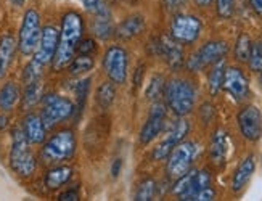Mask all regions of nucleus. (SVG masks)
<instances>
[{
	"label": "nucleus",
	"mask_w": 262,
	"mask_h": 201,
	"mask_svg": "<svg viewBox=\"0 0 262 201\" xmlns=\"http://www.w3.org/2000/svg\"><path fill=\"white\" fill-rule=\"evenodd\" d=\"M82 32L84 21L81 15L76 12H68L61 19L58 49H56V53L52 61L55 71H63L74 60L77 53V46L82 39Z\"/></svg>",
	"instance_id": "f257e3e1"
},
{
	"label": "nucleus",
	"mask_w": 262,
	"mask_h": 201,
	"mask_svg": "<svg viewBox=\"0 0 262 201\" xmlns=\"http://www.w3.org/2000/svg\"><path fill=\"white\" fill-rule=\"evenodd\" d=\"M76 136L73 130H60L45 142L40 151V158L45 164H60L71 160L76 153Z\"/></svg>",
	"instance_id": "f03ea898"
},
{
	"label": "nucleus",
	"mask_w": 262,
	"mask_h": 201,
	"mask_svg": "<svg viewBox=\"0 0 262 201\" xmlns=\"http://www.w3.org/2000/svg\"><path fill=\"white\" fill-rule=\"evenodd\" d=\"M167 106L174 111L177 116H185L195 108L196 91L190 81L185 79H172L164 87Z\"/></svg>",
	"instance_id": "7ed1b4c3"
},
{
	"label": "nucleus",
	"mask_w": 262,
	"mask_h": 201,
	"mask_svg": "<svg viewBox=\"0 0 262 201\" xmlns=\"http://www.w3.org/2000/svg\"><path fill=\"white\" fill-rule=\"evenodd\" d=\"M29 142L23 129H15L11 136V150H10V166L18 175L29 177L37 167L36 156L29 148Z\"/></svg>",
	"instance_id": "20e7f679"
},
{
	"label": "nucleus",
	"mask_w": 262,
	"mask_h": 201,
	"mask_svg": "<svg viewBox=\"0 0 262 201\" xmlns=\"http://www.w3.org/2000/svg\"><path fill=\"white\" fill-rule=\"evenodd\" d=\"M76 105L70 98L56 95V94H47L42 97V113L40 118L47 129L55 127L60 122L70 119L74 115Z\"/></svg>",
	"instance_id": "39448f33"
},
{
	"label": "nucleus",
	"mask_w": 262,
	"mask_h": 201,
	"mask_svg": "<svg viewBox=\"0 0 262 201\" xmlns=\"http://www.w3.org/2000/svg\"><path fill=\"white\" fill-rule=\"evenodd\" d=\"M42 34V26H40V15L37 10L29 8L23 16V23L19 28L18 34V50L25 55V57H31L36 52L39 40Z\"/></svg>",
	"instance_id": "423d86ee"
},
{
	"label": "nucleus",
	"mask_w": 262,
	"mask_h": 201,
	"mask_svg": "<svg viewBox=\"0 0 262 201\" xmlns=\"http://www.w3.org/2000/svg\"><path fill=\"white\" fill-rule=\"evenodd\" d=\"M211 187V174L208 171H187L177 178L172 192L184 201H195L201 190Z\"/></svg>",
	"instance_id": "0eeeda50"
},
{
	"label": "nucleus",
	"mask_w": 262,
	"mask_h": 201,
	"mask_svg": "<svg viewBox=\"0 0 262 201\" xmlns=\"http://www.w3.org/2000/svg\"><path fill=\"white\" fill-rule=\"evenodd\" d=\"M198 147L193 142H180L172 148L167 156V175L172 178H179L184 175L196 158Z\"/></svg>",
	"instance_id": "6e6552de"
},
{
	"label": "nucleus",
	"mask_w": 262,
	"mask_h": 201,
	"mask_svg": "<svg viewBox=\"0 0 262 201\" xmlns=\"http://www.w3.org/2000/svg\"><path fill=\"white\" fill-rule=\"evenodd\" d=\"M227 52H229V46L222 40H211L204 43L201 49H198L191 55L187 61V68L190 71H201L208 66L217 63L225 58Z\"/></svg>",
	"instance_id": "1a4fd4ad"
},
{
	"label": "nucleus",
	"mask_w": 262,
	"mask_h": 201,
	"mask_svg": "<svg viewBox=\"0 0 262 201\" xmlns=\"http://www.w3.org/2000/svg\"><path fill=\"white\" fill-rule=\"evenodd\" d=\"M201 29L203 25L196 16L180 13L176 15L170 23V36L179 43H193L198 40Z\"/></svg>",
	"instance_id": "9d476101"
},
{
	"label": "nucleus",
	"mask_w": 262,
	"mask_h": 201,
	"mask_svg": "<svg viewBox=\"0 0 262 201\" xmlns=\"http://www.w3.org/2000/svg\"><path fill=\"white\" fill-rule=\"evenodd\" d=\"M103 68L110 77V81H113L115 84H124L127 79L129 70L127 52L118 46L108 49L103 57Z\"/></svg>",
	"instance_id": "9b49d317"
},
{
	"label": "nucleus",
	"mask_w": 262,
	"mask_h": 201,
	"mask_svg": "<svg viewBox=\"0 0 262 201\" xmlns=\"http://www.w3.org/2000/svg\"><path fill=\"white\" fill-rule=\"evenodd\" d=\"M242 136L249 142H257L262 137V113L254 105L245 106L236 116Z\"/></svg>",
	"instance_id": "f8f14e48"
},
{
	"label": "nucleus",
	"mask_w": 262,
	"mask_h": 201,
	"mask_svg": "<svg viewBox=\"0 0 262 201\" xmlns=\"http://www.w3.org/2000/svg\"><path fill=\"white\" fill-rule=\"evenodd\" d=\"M58 37H60V31L55 26L42 28L39 46L36 52H34V60L40 63L42 66L52 63L56 53V49H58Z\"/></svg>",
	"instance_id": "ddd939ff"
},
{
	"label": "nucleus",
	"mask_w": 262,
	"mask_h": 201,
	"mask_svg": "<svg viewBox=\"0 0 262 201\" xmlns=\"http://www.w3.org/2000/svg\"><path fill=\"white\" fill-rule=\"evenodd\" d=\"M222 88H225V92L232 98H235L236 102H243V100H246L249 95L248 77L245 76V73L240 68H235V66L225 68Z\"/></svg>",
	"instance_id": "4468645a"
},
{
	"label": "nucleus",
	"mask_w": 262,
	"mask_h": 201,
	"mask_svg": "<svg viewBox=\"0 0 262 201\" xmlns=\"http://www.w3.org/2000/svg\"><path fill=\"white\" fill-rule=\"evenodd\" d=\"M164 124H166V106L158 100V102H153L150 116H148L146 122L142 127L140 142L143 145L151 143L159 133H161V130L164 129Z\"/></svg>",
	"instance_id": "2eb2a0df"
},
{
	"label": "nucleus",
	"mask_w": 262,
	"mask_h": 201,
	"mask_svg": "<svg viewBox=\"0 0 262 201\" xmlns=\"http://www.w3.org/2000/svg\"><path fill=\"white\" fill-rule=\"evenodd\" d=\"M156 53L164 57L167 64L172 70H179L182 63H184V50H182L180 43L172 39V36H161L155 40Z\"/></svg>",
	"instance_id": "dca6fc26"
},
{
	"label": "nucleus",
	"mask_w": 262,
	"mask_h": 201,
	"mask_svg": "<svg viewBox=\"0 0 262 201\" xmlns=\"http://www.w3.org/2000/svg\"><path fill=\"white\" fill-rule=\"evenodd\" d=\"M229 153H230V137L227 136V132L217 130L212 136L211 147H209L211 161L217 166H222L227 161V158H229Z\"/></svg>",
	"instance_id": "f3484780"
},
{
	"label": "nucleus",
	"mask_w": 262,
	"mask_h": 201,
	"mask_svg": "<svg viewBox=\"0 0 262 201\" xmlns=\"http://www.w3.org/2000/svg\"><path fill=\"white\" fill-rule=\"evenodd\" d=\"M23 132H25V136L31 145H39L45 140L47 127H45L43 121L39 115L29 113L25 118V122H23Z\"/></svg>",
	"instance_id": "a211bd4d"
},
{
	"label": "nucleus",
	"mask_w": 262,
	"mask_h": 201,
	"mask_svg": "<svg viewBox=\"0 0 262 201\" xmlns=\"http://www.w3.org/2000/svg\"><path fill=\"white\" fill-rule=\"evenodd\" d=\"M256 169V161H254V156L249 154L246 158L238 164L236 171L232 177V188L233 192H240V190L245 188V185L249 182V178L253 177Z\"/></svg>",
	"instance_id": "6ab92c4d"
},
{
	"label": "nucleus",
	"mask_w": 262,
	"mask_h": 201,
	"mask_svg": "<svg viewBox=\"0 0 262 201\" xmlns=\"http://www.w3.org/2000/svg\"><path fill=\"white\" fill-rule=\"evenodd\" d=\"M73 167L70 166H55L52 167L50 171H47L43 177V182H45V187L49 190H58L61 188L64 184L70 182V178L73 177Z\"/></svg>",
	"instance_id": "aec40b11"
},
{
	"label": "nucleus",
	"mask_w": 262,
	"mask_h": 201,
	"mask_svg": "<svg viewBox=\"0 0 262 201\" xmlns=\"http://www.w3.org/2000/svg\"><path fill=\"white\" fill-rule=\"evenodd\" d=\"M145 29V19L140 15H132L129 18H126L122 23L115 29V34L119 39H132L135 36H139L140 32Z\"/></svg>",
	"instance_id": "412c9836"
},
{
	"label": "nucleus",
	"mask_w": 262,
	"mask_h": 201,
	"mask_svg": "<svg viewBox=\"0 0 262 201\" xmlns=\"http://www.w3.org/2000/svg\"><path fill=\"white\" fill-rule=\"evenodd\" d=\"M16 50V40L11 34H5L0 39V79L7 74L11 61L15 57Z\"/></svg>",
	"instance_id": "4be33fe9"
},
{
	"label": "nucleus",
	"mask_w": 262,
	"mask_h": 201,
	"mask_svg": "<svg viewBox=\"0 0 262 201\" xmlns=\"http://www.w3.org/2000/svg\"><path fill=\"white\" fill-rule=\"evenodd\" d=\"M19 100V87L15 82H5L0 88V109L11 111Z\"/></svg>",
	"instance_id": "5701e85b"
},
{
	"label": "nucleus",
	"mask_w": 262,
	"mask_h": 201,
	"mask_svg": "<svg viewBox=\"0 0 262 201\" xmlns=\"http://www.w3.org/2000/svg\"><path fill=\"white\" fill-rule=\"evenodd\" d=\"M92 31L98 39H108L115 34V28L111 23V13L105 15H95L94 23H92Z\"/></svg>",
	"instance_id": "b1692460"
},
{
	"label": "nucleus",
	"mask_w": 262,
	"mask_h": 201,
	"mask_svg": "<svg viewBox=\"0 0 262 201\" xmlns=\"http://www.w3.org/2000/svg\"><path fill=\"white\" fill-rule=\"evenodd\" d=\"M42 100V82L34 81L31 84H26V91L25 95H23V108L29 109L34 105H37Z\"/></svg>",
	"instance_id": "393cba45"
},
{
	"label": "nucleus",
	"mask_w": 262,
	"mask_h": 201,
	"mask_svg": "<svg viewBox=\"0 0 262 201\" xmlns=\"http://www.w3.org/2000/svg\"><path fill=\"white\" fill-rule=\"evenodd\" d=\"M116 98V87L115 82L110 81V82H103L97 91V103L100 105V108L108 109L113 102Z\"/></svg>",
	"instance_id": "a878e982"
},
{
	"label": "nucleus",
	"mask_w": 262,
	"mask_h": 201,
	"mask_svg": "<svg viewBox=\"0 0 262 201\" xmlns=\"http://www.w3.org/2000/svg\"><path fill=\"white\" fill-rule=\"evenodd\" d=\"M224 74H225V63L224 60L212 64V70L209 73V92L211 95H217L224 84Z\"/></svg>",
	"instance_id": "bb28decb"
},
{
	"label": "nucleus",
	"mask_w": 262,
	"mask_h": 201,
	"mask_svg": "<svg viewBox=\"0 0 262 201\" xmlns=\"http://www.w3.org/2000/svg\"><path fill=\"white\" fill-rule=\"evenodd\" d=\"M188 130H190V122L187 121V119H177L174 124H172V127H170V130H169V133H167V137L164 139V140H167L170 145H176L177 143H180L182 140L185 139V136L188 133Z\"/></svg>",
	"instance_id": "cd10ccee"
},
{
	"label": "nucleus",
	"mask_w": 262,
	"mask_h": 201,
	"mask_svg": "<svg viewBox=\"0 0 262 201\" xmlns=\"http://www.w3.org/2000/svg\"><path fill=\"white\" fill-rule=\"evenodd\" d=\"M94 58L90 55H79V57H74V60L70 63V73L73 76H79L84 74L87 71H90L94 68Z\"/></svg>",
	"instance_id": "c85d7f7f"
},
{
	"label": "nucleus",
	"mask_w": 262,
	"mask_h": 201,
	"mask_svg": "<svg viewBox=\"0 0 262 201\" xmlns=\"http://www.w3.org/2000/svg\"><path fill=\"white\" fill-rule=\"evenodd\" d=\"M251 49H253V42L248 34L238 36L235 43V58L238 61H248L249 55H251Z\"/></svg>",
	"instance_id": "c756f323"
},
{
	"label": "nucleus",
	"mask_w": 262,
	"mask_h": 201,
	"mask_svg": "<svg viewBox=\"0 0 262 201\" xmlns=\"http://www.w3.org/2000/svg\"><path fill=\"white\" fill-rule=\"evenodd\" d=\"M155 195H156V182L153 178H145V181L140 182L139 188H137L135 199L137 201H150V199H155Z\"/></svg>",
	"instance_id": "7c9ffc66"
},
{
	"label": "nucleus",
	"mask_w": 262,
	"mask_h": 201,
	"mask_svg": "<svg viewBox=\"0 0 262 201\" xmlns=\"http://www.w3.org/2000/svg\"><path fill=\"white\" fill-rule=\"evenodd\" d=\"M164 79H163V76H159V74H155L151 77V81H150V85H148L146 88V98L148 100H151V102H158L159 97L163 95L164 92Z\"/></svg>",
	"instance_id": "2f4dec72"
},
{
	"label": "nucleus",
	"mask_w": 262,
	"mask_h": 201,
	"mask_svg": "<svg viewBox=\"0 0 262 201\" xmlns=\"http://www.w3.org/2000/svg\"><path fill=\"white\" fill-rule=\"evenodd\" d=\"M42 71H43V66L32 58L26 64L25 71H23V81H25V84H31L34 81H39L40 76H42Z\"/></svg>",
	"instance_id": "473e14b6"
},
{
	"label": "nucleus",
	"mask_w": 262,
	"mask_h": 201,
	"mask_svg": "<svg viewBox=\"0 0 262 201\" xmlns=\"http://www.w3.org/2000/svg\"><path fill=\"white\" fill-rule=\"evenodd\" d=\"M79 2L82 4V7L87 10L89 13H92L94 16L95 15H105V13H110L108 7L105 5L103 0H79Z\"/></svg>",
	"instance_id": "72a5a7b5"
},
{
	"label": "nucleus",
	"mask_w": 262,
	"mask_h": 201,
	"mask_svg": "<svg viewBox=\"0 0 262 201\" xmlns=\"http://www.w3.org/2000/svg\"><path fill=\"white\" fill-rule=\"evenodd\" d=\"M249 68L253 71H262V42L253 43V49H251V55H249Z\"/></svg>",
	"instance_id": "f704fd0d"
},
{
	"label": "nucleus",
	"mask_w": 262,
	"mask_h": 201,
	"mask_svg": "<svg viewBox=\"0 0 262 201\" xmlns=\"http://www.w3.org/2000/svg\"><path fill=\"white\" fill-rule=\"evenodd\" d=\"M215 8H217V15L224 19L230 18L235 10V0H215Z\"/></svg>",
	"instance_id": "c9c22d12"
},
{
	"label": "nucleus",
	"mask_w": 262,
	"mask_h": 201,
	"mask_svg": "<svg viewBox=\"0 0 262 201\" xmlns=\"http://www.w3.org/2000/svg\"><path fill=\"white\" fill-rule=\"evenodd\" d=\"M89 85H90V79L81 81L76 87V94H77V109H82L85 105V100H87V92H89Z\"/></svg>",
	"instance_id": "e433bc0d"
},
{
	"label": "nucleus",
	"mask_w": 262,
	"mask_h": 201,
	"mask_svg": "<svg viewBox=\"0 0 262 201\" xmlns=\"http://www.w3.org/2000/svg\"><path fill=\"white\" fill-rule=\"evenodd\" d=\"M172 148H174V145H170L167 140H163V142L159 143L158 147L155 148V151H153V158L158 160V161L166 160L167 156H169V153L172 151Z\"/></svg>",
	"instance_id": "4c0bfd02"
},
{
	"label": "nucleus",
	"mask_w": 262,
	"mask_h": 201,
	"mask_svg": "<svg viewBox=\"0 0 262 201\" xmlns=\"http://www.w3.org/2000/svg\"><path fill=\"white\" fill-rule=\"evenodd\" d=\"M97 49V43L92 40V39H81V42H79L77 46V53L79 55H90L94 50Z\"/></svg>",
	"instance_id": "58836bf2"
},
{
	"label": "nucleus",
	"mask_w": 262,
	"mask_h": 201,
	"mask_svg": "<svg viewBox=\"0 0 262 201\" xmlns=\"http://www.w3.org/2000/svg\"><path fill=\"white\" fill-rule=\"evenodd\" d=\"M188 0H163V5L166 10H169V12H177V10H180L182 7L187 5Z\"/></svg>",
	"instance_id": "ea45409f"
},
{
	"label": "nucleus",
	"mask_w": 262,
	"mask_h": 201,
	"mask_svg": "<svg viewBox=\"0 0 262 201\" xmlns=\"http://www.w3.org/2000/svg\"><path fill=\"white\" fill-rule=\"evenodd\" d=\"M58 199L60 201H77L79 199V195H77L76 190H68V192H64V193L60 195Z\"/></svg>",
	"instance_id": "a19ab883"
},
{
	"label": "nucleus",
	"mask_w": 262,
	"mask_h": 201,
	"mask_svg": "<svg viewBox=\"0 0 262 201\" xmlns=\"http://www.w3.org/2000/svg\"><path fill=\"white\" fill-rule=\"evenodd\" d=\"M121 167H122V161H121V160H116L115 163H113V166H111V175L115 177V178L119 175Z\"/></svg>",
	"instance_id": "79ce46f5"
},
{
	"label": "nucleus",
	"mask_w": 262,
	"mask_h": 201,
	"mask_svg": "<svg viewBox=\"0 0 262 201\" xmlns=\"http://www.w3.org/2000/svg\"><path fill=\"white\" fill-rule=\"evenodd\" d=\"M249 5H251V8L257 15L262 16V0H249Z\"/></svg>",
	"instance_id": "37998d69"
},
{
	"label": "nucleus",
	"mask_w": 262,
	"mask_h": 201,
	"mask_svg": "<svg viewBox=\"0 0 262 201\" xmlns=\"http://www.w3.org/2000/svg\"><path fill=\"white\" fill-rule=\"evenodd\" d=\"M8 126V118L7 116H0V130L5 129Z\"/></svg>",
	"instance_id": "c03bdc74"
},
{
	"label": "nucleus",
	"mask_w": 262,
	"mask_h": 201,
	"mask_svg": "<svg viewBox=\"0 0 262 201\" xmlns=\"http://www.w3.org/2000/svg\"><path fill=\"white\" fill-rule=\"evenodd\" d=\"M211 2H212V0H196V4L200 7H208V5H211Z\"/></svg>",
	"instance_id": "a18cd8bd"
},
{
	"label": "nucleus",
	"mask_w": 262,
	"mask_h": 201,
	"mask_svg": "<svg viewBox=\"0 0 262 201\" xmlns=\"http://www.w3.org/2000/svg\"><path fill=\"white\" fill-rule=\"evenodd\" d=\"M10 2L13 4V5H16V7H19V5L25 4V0H10Z\"/></svg>",
	"instance_id": "49530a36"
},
{
	"label": "nucleus",
	"mask_w": 262,
	"mask_h": 201,
	"mask_svg": "<svg viewBox=\"0 0 262 201\" xmlns=\"http://www.w3.org/2000/svg\"><path fill=\"white\" fill-rule=\"evenodd\" d=\"M118 2H122V0H118ZM126 2H129V4H134V2H137V0H126Z\"/></svg>",
	"instance_id": "de8ad7c7"
},
{
	"label": "nucleus",
	"mask_w": 262,
	"mask_h": 201,
	"mask_svg": "<svg viewBox=\"0 0 262 201\" xmlns=\"http://www.w3.org/2000/svg\"><path fill=\"white\" fill-rule=\"evenodd\" d=\"M262 73V71H260ZM260 84H262V74H260Z\"/></svg>",
	"instance_id": "09e8293b"
}]
</instances>
